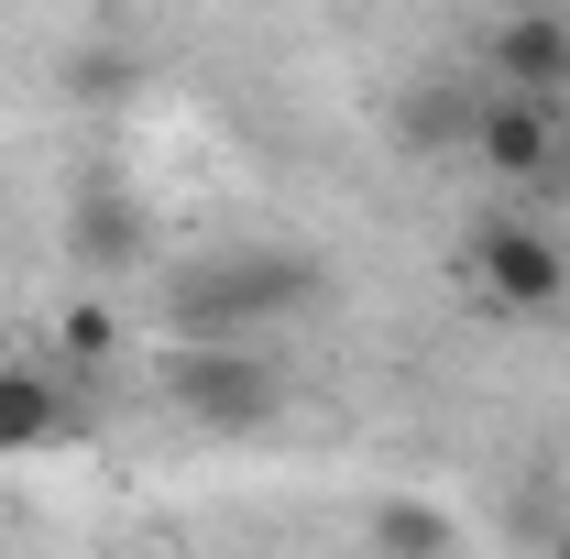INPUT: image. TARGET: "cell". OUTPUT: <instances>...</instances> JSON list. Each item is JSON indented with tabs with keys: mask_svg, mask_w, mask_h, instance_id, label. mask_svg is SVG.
<instances>
[{
	"mask_svg": "<svg viewBox=\"0 0 570 559\" xmlns=\"http://www.w3.org/2000/svg\"><path fill=\"white\" fill-rule=\"evenodd\" d=\"M67 351H77V362H99V351H110V318H99V307H77V318H67Z\"/></svg>",
	"mask_w": 570,
	"mask_h": 559,
	"instance_id": "30bf717a",
	"label": "cell"
},
{
	"mask_svg": "<svg viewBox=\"0 0 570 559\" xmlns=\"http://www.w3.org/2000/svg\"><path fill=\"white\" fill-rule=\"evenodd\" d=\"M165 395L187 406L198 428H253L285 406V373L264 351H230V341H187L176 351V373H165Z\"/></svg>",
	"mask_w": 570,
	"mask_h": 559,
	"instance_id": "7a4b0ae2",
	"label": "cell"
},
{
	"mask_svg": "<svg viewBox=\"0 0 570 559\" xmlns=\"http://www.w3.org/2000/svg\"><path fill=\"white\" fill-rule=\"evenodd\" d=\"M472 143H483V165L515 176V187H538V176L560 165V121H549V99H483Z\"/></svg>",
	"mask_w": 570,
	"mask_h": 559,
	"instance_id": "5b68a950",
	"label": "cell"
},
{
	"mask_svg": "<svg viewBox=\"0 0 570 559\" xmlns=\"http://www.w3.org/2000/svg\"><path fill=\"white\" fill-rule=\"evenodd\" d=\"M472 121H483V99H472L461 77H417L406 110H395V143H406V154H461Z\"/></svg>",
	"mask_w": 570,
	"mask_h": 559,
	"instance_id": "8992f818",
	"label": "cell"
},
{
	"mask_svg": "<svg viewBox=\"0 0 570 559\" xmlns=\"http://www.w3.org/2000/svg\"><path fill=\"white\" fill-rule=\"evenodd\" d=\"M142 231H132V198H88L77 209V264H132Z\"/></svg>",
	"mask_w": 570,
	"mask_h": 559,
	"instance_id": "9c48e42d",
	"label": "cell"
},
{
	"mask_svg": "<svg viewBox=\"0 0 570 559\" xmlns=\"http://www.w3.org/2000/svg\"><path fill=\"white\" fill-rule=\"evenodd\" d=\"M373 549L384 559H461V527L417 504V493H395V504H373Z\"/></svg>",
	"mask_w": 570,
	"mask_h": 559,
	"instance_id": "52a82bcc",
	"label": "cell"
},
{
	"mask_svg": "<svg viewBox=\"0 0 570 559\" xmlns=\"http://www.w3.org/2000/svg\"><path fill=\"white\" fill-rule=\"evenodd\" d=\"M560 559H570V538H560Z\"/></svg>",
	"mask_w": 570,
	"mask_h": 559,
	"instance_id": "8fae6325",
	"label": "cell"
},
{
	"mask_svg": "<svg viewBox=\"0 0 570 559\" xmlns=\"http://www.w3.org/2000/svg\"><path fill=\"white\" fill-rule=\"evenodd\" d=\"M494 77H504V99H570V22L560 11H515L494 33Z\"/></svg>",
	"mask_w": 570,
	"mask_h": 559,
	"instance_id": "277c9868",
	"label": "cell"
},
{
	"mask_svg": "<svg viewBox=\"0 0 570 559\" xmlns=\"http://www.w3.org/2000/svg\"><path fill=\"white\" fill-rule=\"evenodd\" d=\"M67 406H56V384L45 373H0V450H33V439H56Z\"/></svg>",
	"mask_w": 570,
	"mask_h": 559,
	"instance_id": "ba28073f",
	"label": "cell"
},
{
	"mask_svg": "<svg viewBox=\"0 0 570 559\" xmlns=\"http://www.w3.org/2000/svg\"><path fill=\"white\" fill-rule=\"evenodd\" d=\"M472 275H483V296L515 307V318H538V307L570 296V264H560V242H549L538 219H483V231H472Z\"/></svg>",
	"mask_w": 570,
	"mask_h": 559,
	"instance_id": "3957f363",
	"label": "cell"
},
{
	"mask_svg": "<svg viewBox=\"0 0 570 559\" xmlns=\"http://www.w3.org/2000/svg\"><path fill=\"white\" fill-rule=\"evenodd\" d=\"M307 296H318V264H307V253H209V264L176 275V330H187V341H230V330L285 318V307H307Z\"/></svg>",
	"mask_w": 570,
	"mask_h": 559,
	"instance_id": "6da1fadb",
	"label": "cell"
}]
</instances>
